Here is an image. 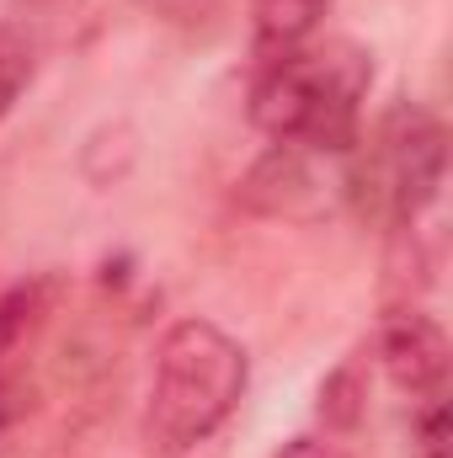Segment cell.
I'll use <instances>...</instances> for the list:
<instances>
[{
  "label": "cell",
  "mask_w": 453,
  "mask_h": 458,
  "mask_svg": "<svg viewBox=\"0 0 453 458\" xmlns=\"http://www.w3.org/2000/svg\"><path fill=\"white\" fill-rule=\"evenodd\" d=\"M373 86V54L352 38H310L278 59H261L251 81V123L304 155L341 160L363 133V102Z\"/></svg>",
  "instance_id": "obj_1"
},
{
  "label": "cell",
  "mask_w": 453,
  "mask_h": 458,
  "mask_svg": "<svg viewBox=\"0 0 453 458\" xmlns=\"http://www.w3.org/2000/svg\"><path fill=\"white\" fill-rule=\"evenodd\" d=\"M245 346L225 336L214 320H182L160 336L155 373H150V405H144V437L160 454H192L209 443L245 394Z\"/></svg>",
  "instance_id": "obj_2"
},
{
  "label": "cell",
  "mask_w": 453,
  "mask_h": 458,
  "mask_svg": "<svg viewBox=\"0 0 453 458\" xmlns=\"http://www.w3.org/2000/svg\"><path fill=\"white\" fill-rule=\"evenodd\" d=\"M449 171V133L422 102H395L341 155V198L373 229H416L438 203Z\"/></svg>",
  "instance_id": "obj_3"
},
{
  "label": "cell",
  "mask_w": 453,
  "mask_h": 458,
  "mask_svg": "<svg viewBox=\"0 0 453 458\" xmlns=\"http://www.w3.org/2000/svg\"><path fill=\"white\" fill-rule=\"evenodd\" d=\"M379 362H384L389 384L400 394H411V405L449 400V336L432 315H422L411 304L389 310L379 326Z\"/></svg>",
  "instance_id": "obj_4"
},
{
  "label": "cell",
  "mask_w": 453,
  "mask_h": 458,
  "mask_svg": "<svg viewBox=\"0 0 453 458\" xmlns=\"http://www.w3.org/2000/svg\"><path fill=\"white\" fill-rule=\"evenodd\" d=\"M331 0H251V43L256 59H278L299 43H310L326 21Z\"/></svg>",
  "instance_id": "obj_5"
},
{
  "label": "cell",
  "mask_w": 453,
  "mask_h": 458,
  "mask_svg": "<svg viewBox=\"0 0 453 458\" xmlns=\"http://www.w3.org/2000/svg\"><path fill=\"white\" fill-rule=\"evenodd\" d=\"M38 315H43V283H16V288L0 293V368L21 352Z\"/></svg>",
  "instance_id": "obj_6"
},
{
  "label": "cell",
  "mask_w": 453,
  "mask_h": 458,
  "mask_svg": "<svg viewBox=\"0 0 453 458\" xmlns=\"http://www.w3.org/2000/svg\"><path fill=\"white\" fill-rule=\"evenodd\" d=\"M27 81H32V43H27L21 27H5L0 21V123L21 102Z\"/></svg>",
  "instance_id": "obj_7"
},
{
  "label": "cell",
  "mask_w": 453,
  "mask_h": 458,
  "mask_svg": "<svg viewBox=\"0 0 453 458\" xmlns=\"http://www.w3.org/2000/svg\"><path fill=\"white\" fill-rule=\"evenodd\" d=\"M411 454L416 458H449V400L411 405Z\"/></svg>",
  "instance_id": "obj_8"
},
{
  "label": "cell",
  "mask_w": 453,
  "mask_h": 458,
  "mask_svg": "<svg viewBox=\"0 0 453 458\" xmlns=\"http://www.w3.org/2000/svg\"><path fill=\"white\" fill-rule=\"evenodd\" d=\"M278 458H346L337 443H321V437H294L288 448H278Z\"/></svg>",
  "instance_id": "obj_9"
}]
</instances>
